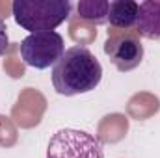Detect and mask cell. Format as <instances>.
<instances>
[{"mask_svg":"<svg viewBox=\"0 0 160 158\" xmlns=\"http://www.w3.org/2000/svg\"><path fill=\"white\" fill-rule=\"evenodd\" d=\"M47 158H102L101 141L77 128H62L48 141Z\"/></svg>","mask_w":160,"mask_h":158,"instance_id":"4","label":"cell"},{"mask_svg":"<svg viewBox=\"0 0 160 158\" xmlns=\"http://www.w3.org/2000/svg\"><path fill=\"white\" fill-rule=\"evenodd\" d=\"M140 37L160 41V0H145L140 4L136 28Z\"/></svg>","mask_w":160,"mask_h":158,"instance_id":"6","label":"cell"},{"mask_svg":"<svg viewBox=\"0 0 160 158\" xmlns=\"http://www.w3.org/2000/svg\"><path fill=\"white\" fill-rule=\"evenodd\" d=\"M102 78V65L86 47H71L52 67V86L58 95L75 97L93 91Z\"/></svg>","mask_w":160,"mask_h":158,"instance_id":"1","label":"cell"},{"mask_svg":"<svg viewBox=\"0 0 160 158\" xmlns=\"http://www.w3.org/2000/svg\"><path fill=\"white\" fill-rule=\"evenodd\" d=\"M21 58L28 67L34 69H48L54 67L60 58L65 54V43L63 37L52 30V32H38L30 34L21 41Z\"/></svg>","mask_w":160,"mask_h":158,"instance_id":"3","label":"cell"},{"mask_svg":"<svg viewBox=\"0 0 160 158\" xmlns=\"http://www.w3.org/2000/svg\"><path fill=\"white\" fill-rule=\"evenodd\" d=\"M140 4L134 0H112L108 6V24L118 30H134L138 22Z\"/></svg>","mask_w":160,"mask_h":158,"instance_id":"7","label":"cell"},{"mask_svg":"<svg viewBox=\"0 0 160 158\" xmlns=\"http://www.w3.org/2000/svg\"><path fill=\"white\" fill-rule=\"evenodd\" d=\"M108 0H80L77 4L80 19L91 24H104L108 22Z\"/></svg>","mask_w":160,"mask_h":158,"instance_id":"8","label":"cell"},{"mask_svg":"<svg viewBox=\"0 0 160 158\" xmlns=\"http://www.w3.org/2000/svg\"><path fill=\"white\" fill-rule=\"evenodd\" d=\"M15 22L30 34L52 32L71 17L69 0H15L11 6Z\"/></svg>","mask_w":160,"mask_h":158,"instance_id":"2","label":"cell"},{"mask_svg":"<svg viewBox=\"0 0 160 158\" xmlns=\"http://www.w3.org/2000/svg\"><path fill=\"white\" fill-rule=\"evenodd\" d=\"M104 54L121 73L134 71L143 62V45L136 30L110 28L104 41Z\"/></svg>","mask_w":160,"mask_h":158,"instance_id":"5","label":"cell"},{"mask_svg":"<svg viewBox=\"0 0 160 158\" xmlns=\"http://www.w3.org/2000/svg\"><path fill=\"white\" fill-rule=\"evenodd\" d=\"M9 48V37H8V26L0 19V56H4Z\"/></svg>","mask_w":160,"mask_h":158,"instance_id":"9","label":"cell"}]
</instances>
